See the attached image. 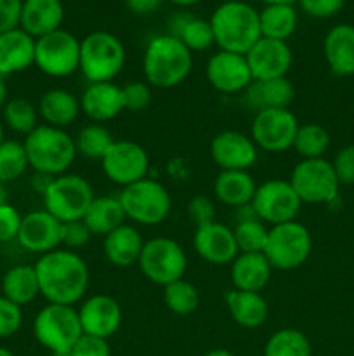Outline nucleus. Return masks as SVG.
Returning <instances> with one entry per match:
<instances>
[{
    "label": "nucleus",
    "mask_w": 354,
    "mask_h": 356,
    "mask_svg": "<svg viewBox=\"0 0 354 356\" xmlns=\"http://www.w3.org/2000/svg\"><path fill=\"white\" fill-rule=\"evenodd\" d=\"M40 296L52 305L75 306L89 289L90 273L85 259L75 250L59 249L44 254L35 263Z\"/></svg>",
    "instance_id": "f257e3e1"
},
{
    "label": "nucleus",
    "mask_w": 354,
    "mask_h": 356,
    "mask_svg": "<svg viewBox=\"0 0 354 356\" xmlns=\"http://www.w3.org/2000/svg\"><path fill=\"white\" fill-rule=\"evenodd\" d=\"M193 52L172 35H156L146 45L142 73L146 82L156 89H174L189 76Z\"/></svg>",
    "instance_id": "f03ea898"
},
{
    "label": "nucleus",
    "mask_w": 354,
    "mask_h": 356,
    "mask_svg": "<svg viewBox=\"0 0 354 356\" xmlns=\"http://www.w3.org/2000/svg\"><path fill=\"white\" fill-rule=\"evenodd\" d=\"M214 40L221 51L246 54L259 40V13L252 6L239 0L221 3L210 17Z\"/></svg>",
    "instance_id": "7ed1b4c3"
},
{
    "label": "nucleus",
    "mask_w": 354,
    "mask_h": 356,
    "mask_svg": "<svg viewBox=\"0 0 354 356\" xmlns=\"http://www.w3.org/2000/svg\"><path fill=\"white\" fill-rule=\"evenodd\" d=\"M23 145L31 169L37 174L51 177L68 172L78 155L73 136H69L65 129L45 124H40L30 132Z\"/></svg>",
    "instance_id": "20e7f679"
},
{
    "label": "nucleus",
    "mask_w": 354,
    "mask_h": 356,
    "mask_svg": "<svg viewBox=\"0 0 354 356\" xmlns=\"http://www.w3.org/2000/svg\"><path fill=\"white\" fill-rule=\"evenodd\" d=\"M125 47L110 31H92L80 40V70L89 83L113 82L125 66Z\"/></svg>",
    "instance_id": "39448f33"
},
{
    "label": "nucleus",
    "mask_w": 354,
    "mask_h": 356,
    "mask_svg": "<svg viewBox=\"0 0 354 356\" xmlns=\"http://www.w3.org/2000/svg\"><path fill=\"white\" fill-rule=\"evenodd\" d=\"M125 218L135 225L158 226L172 211V197L160 181L144 177L130 186L121 188L118 195Z\"/></svg>",
    "instance_id": "423d86ee"
},
{
    "label": "nucleus",
    "mask_w": 354,
    "mask_h": 356,
    "mask_svg": "<svg viewBox=\"0 0 354 356\" xmlns=\"http://www.w3.org/2000/svg\"><path fill=\"white\" fill-rule=\"evenodd\" d=\"M312 250V236L302 222L295 221L271 226L264 256L271 268L278 271H292L309 259Z\"/></svg>",
    "instance_id": "0eeeda50"
},
{
    "label": "nucleus",
    "mask_w": 354,
    "mask_h": 356,
    "mask_svg": "<svg viewBox=\"0 0 354 356\" xmlns=\"http://www.w3.org/2000/svg\"><path fill=\"white\" fill-rule=\"evenodd\" d=\"M137 266L151 284L165 287L184 278L187 271V254L177 240L155 236L144 242Z\"/></svg>",
    "instance_id": "6e6552de"
},
{
    "label": "nucleus",
    "mask_w": 354,
    "mask_h": 356,
    "mask_svg": "<svg viewBox=\"0 0 354 356\" xmlns=\"http://www.w3.org/2000/svg\"><path fill=\"white\" fill-rule=\"evenodd\" d=\"M33 336L51 353L71 351L76 341L83 336L78 309L75 306L49 302L35 316Z\"/></svg>",
    "instance_id": "1a4fd4ad"
},
{
    "label": "nucleus",
    "mask_w": 354,
    "mask_h": 356,
    "mask_svg": "<svg viewBox=\"0 0 354 356\" xmlns=\"http://www.w3.org/2000/svg\"><path fill=\"white\" fill-rule=\"evenodd\" d=\"M94 197L92 184L83 176L69 172L52 177L47 190L42 193L44 209L61 222L83 219Z\"/></svg>",
    "instance_id": "9d476101"
},
{
    "label": "nucleus",
    "mask_w": 354,
    "mask_h": 356,
    "mask_svg": "<svg viewBox=\"0 0 354 356\" xmlns=\"http://www.w3.org/2000/svg\"><path fill=\"white\" fill-rule=\"evenodd\" d=\"M288 183L302 204H332L339 197L340 183L332 162L326 159H309L295 163Z\"/></svg>",
    "instance_id": "9b49d317"
},
{
    "label": "nucleus",
    "mask_w": 354,
    "mask_h": 356,
    "mask_svg": "<svg viewBox=\"0 0 354 356\" xmlns=\"http://www.w3.org/2000/svg\"><path fill=\"white\" fill-rule=\"evenodd\" d=\"M35 66L52 79H66L80 70V40L66 30L35 42Z\"/></svg>",
    "instance_id": "f8f14e48"
},
{
    "label": "nucleus",
    "mask_w": 354,
    "mask_h": 356,
    "mask_svg": "<svg viewBox=\"0 0 354 356\" xmlns=\"http://www.w3.org/2000/svg\"><path fill=\"white\" fill-rule=\"evenodd\" d=\"M250 205L257 218L271 226L295 221L302 209L301 198L288 179H267L262 184H257Z\"/></svg>",
    "instance_id": "ddd939ff"
},
{
    "label": "nucleus",
    "mask_w": 354,
    "mask_h": 356,
    "mask_svg": "<svg viewBox=\"0 0 354 356\" xmlns=\"http://www.w3.org/2000/svg\"><path fill=\"white\" fill-rule=\"evenodd\" d=\"M298 125L290 108L257 111L250 127V138L262 152L283 153L294 146Z\"/></svg>",
    "instance_id": "4468645a"
},
{
    "label": "nucleus",
    "mask_w": 354,
    "mask_h": 356,
    "mask_svg": "<svg viewBox=\"0 0 354 356\" xmlns=\"http://www.w3.org/2000/svg\"><path fill=\"white\" fill-rule=\"evenodd\" d=\"M101 169L111 183L120 188L130 186L148 177L149 155L139 143L130 139H115L101 160Z\"/></svg>",
    "instance_id": "2eb2a0df"
},
{
    "label": "nucleus",
    "mask_w": 354,
    "mask_h": 356,
    "mask_svg": "<svg viewBox=\"0 0 354 356\" xmlns=\"http://www.w3.org/2000/svg\"><path fill=\"white\" fill-rule=\"evenodd\" d=\"M61 238L62 222L51 212L40 209V211H31L23 216L16 240L28 252L44 256L59 249Z\"/></svg>",
    "instance_id": "dca6fc26"
},
{
    "label": "nucleus",
    "mask_w": 354,
    "mask_h": 356,
    "mask_svg": "<svg viewBox=\"0 0 354 356\" xmlns=\"http://www.w3.org/2000/svg\"><path fill=\"white\" fill-rule=\"evenodd\" d=\"M205 73L208 83L221 94H242L253 82L245 54L221 49L210 56Z\"/></svg>",
    "instance_id": "f3484780"
},
{
    "label": "nucleus",
    "mask_w": 354,
    "mask_h": 356,
    "mask_svg": "<svg viewBox=\"0 0 354 356\" xmlns=\"http://www.w3.org/2000/svg\"><path fill=\"white\" fill-rule=\"evenodd\" d=\"M210 156L221 170H250L259 159V148L243 132L222 131L212 139Z\"/></svg>",
    "instance_id": "a211bd4d"
},
{
    "label": "nucleus",
    "mask_w": 354,
    "mask_h": 356,
    "mask_svg": "<svg viewBox=\"0 0 354 356\" xmlns=\"http://www.w3.org/2000/svg\"><path fill=\"white\" fill-rule=\"evenodd\" d=\"M83 334L101 339H110L118 332L124 320L120 302L108 294H94L82 301L78 308Z\"/></svg>",
    "instance_id": "6ab92c4d"
},
{
    "label": "nucleus",
    "mask_w": 354,
    "mask_h": 356,
    "mask_svg": "<svg viewBox=\"0 0 354 356\" xmlns=\"http://www.w3.org/2000/svg\"><path fill=\"white\" fill-rule=\"evenodd\" d=\"M253 80L283 79L294 63V54L288 42L260 37L245 54Z\"/></svg>",
    "instance_id": "aec40b11"
},
{
    "label": "nucleus",
    "mask_w": 354,
    "mask_h": 356,
    "mask_svg": "<svg viewBox=\"0 0 354 356\" xmlns=\"http://www.w3.org/2000/svg\"><path fill=\"white\" fill-rule=\"evenodd\" d=\"M194 252L208 264L228 266L239 254L233 228L219 221L196 226L193 236Z\"/></svg>",
    "instance_id": "412c9836"
},
{
    "label": "nucleus",
    "mask_w": 354,
    "mask_h": 356,
    "mask_svg": "<svg viewBox=\"0 0 354 356\" xmlns=\"http://www.w3.org/2000/svg\"><path fill=\"white\" fill-rule=\"evenodd\" d=\"M80 108L90 122L106 124L125 110L121 87L115 82L87 83L80 96Z\"/></svg>",
    "instance_id": "4be33fe9"
},
{
    "label": "nucleus",
    "mask_w": 354,
    "mask_h": 356,
    "mask_svg": "<svg viewBox=\"0 0 354 356\" xmlns=\"http://www.w3.org/2000/svg\"><path fill=\"white\" fill-rule=\"evenodd\" d=\"M242 99L250 110H280L290 108L295 99V87L288 76L273 80H253L242 92Z\"/></svg>",
    "instance_id": "5701e85b"
},
{
    "label": "nucleus",
    "mask_w": 354,
    "mask_h": 356,
    "mask_svg": "<svg viewBox=\"0 0 354 356\" xmlns=\"http://www.w3.org/2000/svg\"><path fill=\"white\" fill-rule=\"evenodd\" d=\"M65 7L61 0H24L21 9V30L37 40L61 30Z\"/></svg>",
    "instance_id": "b1692460"
},
{
    "label": "nucleus",
    "mask_w": 354,
    "mask_h": 356,
    "mask_svg": "<svg viewBox=\"0 0 354 356\" xmlns=\"http://www.w3.org/2000/svg\"><path fill=\"white\" fill-rule=\"evenodd\" d=\"M35 42L21 28L0 33V75H14L35 65Z\"/></svg>",
    "instance_id": "393cba45"
},
{
    "label": "nucleus",
    "mask_w": 354,
    "mask_h": 356,
    "mask_svg": "<svg viewBox=\"0 0 354 356\" xmlns=\"http://www.w3.org/2000/svg\"><path fill=\"white\" fill-rule=\"evenodd\" d=\"M37 110L45 125L58 129H66L68 125L75 124L76 118L82 113L80 97L71 90L61 89V87L45 90L38 101Z\"/></svg>",
    "instance_id": "a878e982"
},
{
    "label": "nucleus",
    "mask_w": 354,
    "mask_h": 356,
    "mask_svg": "<svg viewBox=\"0 0 354 356\" xmlns=\"http://www.w3.org/2000/svg\"><path fill=\"white\" fill-rule=\"evenodd\" d=\"M323 54L326 65L335 75H354V26L337 24L326 33L323 40Z\"/></svg>",
    "instance_id": "bb28decb"
},
{
    "label": "nucleus",
    "mask_w": 354,
    "mask_h": 356,
    "mask_svg": "<svg viewBox=\"0 0 354 356\" xmlns=\"http://www.w3.org/2000/svg\"><path fill=\"white\" fill-rule=\"evenodd\" d=\"M142 247L144 240L141 232L134 225L127 222L108 233L103 242L104 256L117 268H130L137 264Z\"/></svg>",
    "instance_id": "cd10ccee"
},
{
    "label": "nucleus",
    "mask_w": 354,
    "mask_h": 356,
    "mask_svg": "<svg viewBox=\"0 0 354 356\" xmlns=\"http://www.w3.org/2000/svg\"><path fill=\"white\" fill-rule=\"evenodd\" d=\"M226 308L233 322L243 329H259L269 315V306L260 292H246L231 289L224 294Z\"/></svg>",
    "instance_id": "c85d7f7f"
},
{
    "label": "nucleus",
    "mask_w": 354,
    "mask_h": 356,
    "mask_svg": "<svg viewBox=\"0 0 354 356\" xmlns=\"http://www.w3.org/2000/svg\"><path fill=\"white\" fill-rule=\"evenodd\" d=\"M233 287L238 291L260 292L271 280L273 268L262 252L238 254L231 264Z\"/></svg>",
    "instance_id": "c756f323"
},
{
    "label": "nucleus",
    "mask_w": 354,
    "mask_h": 356,
    "mask_svg": "<svg viewBox=\"0 0 354 356\" xmlns=\"http://www.w3.org/2000/svg\"><path fill=\"white\" fill-rule=\"evenodd\" d=\"M255 190V179L248 170H221L214 181V197L228 207L250 205Z\"/></svg>",
    "instance_id": "7c9ffc66"
},
{
    "label": "nucleus",
    "mask_w": 354,
    "mask_h": 356,
    "mask_svg": "<svg viewBox=\"0 0 354 356\" xmlns=\"http://www.w3.org/2000/svg\"><path fill=\"white\" fill-rule=\"evenodd\" d=\"M169 35L179 38L191 52H201L215 44L210 21L180 13L170 17Z\"/></svg>",
    "instance_id": "2f4dec72"
},
{
    "label": "nucleus",
    "mask_w": 354,
    "mask_h": 356,
    "mask_svg": "<svg viewBox=\"0 0 354 356\" xmlns=\"http://www.w3.org/2000/svg\"><path fill=\"white\" fill-rule=\"evenodd\" d=\"M125 212L121 207V202L118 195H103V197H94L92 204L87 209L83 216V222L89 226L92 235L106 236L118 226L125 222Z\"/></svg>",
    "instance_id": "473e14b6"
},
{
    "label": "nucleus",
    "mask_w": 354,
    "mask_h": 356,
    "mask_svg": "<svg viewBox=\"0 0 354 356\" xmlns=\"http://www.w3.org/2000/svg\"><path fill=\"white\" fill-rule=\"evenodd\" d=\"M2 296L17 306H26L40 296V285L35 266L17 264L9 268L2 278Z\"/></svg>",
    "instance_id": "72a5a7b5"
},
{
    "label": "nucleus",
    "mask_w": 354,
    "mask_h": 356,
    "mask_svg": "<svg viewBox=\"0 0 354 356\" xmlns=\"http://www.w3.org/2000/svg\"><path fill=\"white\" fill-rule=\"evenodd\" d=\"M260 35L264 38L287 42L297 28V10L292 3H273L259 13Z\"/></svg>",
    "instance_id": "f704fd0d"
},
{
    "label": "nucleus",
    "mask_w": 354,
    "mask_h": 356,
    "mask_svg": "<svg viewBox=\"0 0 354 356\" xmlns=\"http://www.w3.org/2000/svg\"><path fill=\"white\" fill-rule=\"evenodd\" d=\"M73 139H75L78 155L89 160H99V162L115 143L110 129L103 124H94V122L83 125Z\"/></svg>",
    "instance_id": "c9c22d12"
},
{
    "label": "nucleus",
    "mask_w": 354,
    "mask_h": 356,
    "mask_svg": "<svg viewBox=\"0 0 354 356\" xmlns=\"http://www.w3.org/2000/svg\"><path fill=\"white\" fill-rule=\"evenodd\" d=\"M292 148L302 160L323 159V155L330 148V132L321 124H314V122L301 124Z\"/></svg>",
    "instance_id": "e433bc0d"
},
{
    "label": "nucleus",
    "mask_w": 354,
    "mask_h": 356,
    "mask_svg": "<svg viewBox=\"0 0 354 356\" xmlns=\"http://www.w3.org/2000/svg\"><path fill=\"white\" fill-rule=\"evenodd\" d=\"M311 343L302 330L285 327L267 339L262 356H311Z\"/></svg>",
    "instance_id": "4c0bfd02"
},
{
    "label": "nucleus",
    "mask_w": 354,
    "mask_h": 356,
    "mask_svg": "<svg viewBox=\"0 0 354 356\" xmlns=\"http://www.w3.org/2000/svg\"><path fill=\"white\" fill-rule=\"evenodd\" d=\"M163 305L174 315L187 316L200 306V292L191 282L180 278L163 287Z\"/></svg>",
    "instance_id": "58836bf2"
},
{
    "label": "nucleus",
    "mask_w": 354,
    "mask_h": 356,
    "mask_svg": "<svg viewBox=\"0 0 354 356\" xmlns=\"http://www.w3.org/2000/svg\"><path fill=\"white\" fill-rule=\"evenodd\" d=\"M38 110L35 104H31L23 97H14L3 104V122L10 131L17 134L28 136L38 127Z\"/></svg>",
    "instance_id": "ea45409f"
},
{
    "label": "nucleus",
    "mask_w": 354,
    "mask_h": 356,
    "mask_svg": "<svg viewBox=\"0 0 354 356\" xmlns=\"http://www.w3.org/2000/svg\"><path fill=\"white\" fill-rule=\"evenodd\" d=\"M233 233H235L239 254L264 252L269 228L259 218H248L238 219L236 226L233 228Z\"/></svg>",
    "instance_id": "a19ab883"
},
{
    "label": "nucleus",
    "mask_w": 354,
    "mask_h": 356,
    "mask_svg": "<svg viewBox=\"0 0 354 356\" xmlns=\"http://www.w3.org/2000/svg\"><path fill=\"white\" fill-rule=\"evenodd\" d=\"M30 167L24 145L12 139H3L0 143V181L10 183L26 172Z\"/></svg>",
    "instance_id": "79ce46f5"
},
{
    "label": "nucleus",
    "mask_w": 354,
    "mask_h": 356,
    "mask_svg": "<svg viewBox=\"0 0 354 356\" xmlns=\"http://www.w3.org/2000/svg\"><path fill=\"white\" fill-rule=\"evenodd\" d=\"M124 108L127 111H142L151 104L153 90L146 80H132L121 87Z\"/></svg>",
    "instance_id": "37998d69"
},
{
    "label": "nucleus",
    "mask_w": 354,
    "mask_h": 356,
    "mask_svg": "<svg viewBox=\"0 0 354 356\" xmlns=\"http://www.w3.org/2000/svg\"><path fill=\"white\" fill-rule=\"evenodd\" d=\"M90 236H92V232H90L89 226L83 222V219L62 222V249L75 250L76 252V250L83 249V247L90 242Z\"/></svg>",
    "instance_id": "c03bdc74"
},
{
    "label": "nucleus",
    "mask_w": 354,
    "mask_h": 356,
    "mask_svg": "<svg viewBox=\"0 0 354 356\" xmlns=\"http://www.w3.org/2000/svg\"><path fill=\"white\" fill-rule=\"evenodd\" d=\"M23 325V312L21 306L0 296V339L10 337Z\"/></svg>",
    "instance_id": "a18cd8bd"
},
{
    "label": "nucleus",
    "mask_w": 354,
    "mask_h": 356,
    "mask_svg": "<svg viewBox=\"0 0 354 356\" xmlns=\"http://www.w3.org/2000/svg\"><path fill=\"white\" fill-rule=\"evenodd\" d=\"M187 218L196 226L207 225V222L215 221V204L207 195H196L187 202Z\"/></svg>",
    "instance_id": "49530a36"
},
{
    "label": "nucleus",
    "mask_w": 354,
    "mask_h": 356,
    "mask_svg": "<svg viewBox=\"0 0 354 356\" xmlns=\"http://www.w3.org/2000/svg\"><path fill=\"white\" fill-rule=\"evenodd\" d=\"M335 176L339 179L340 186L354 184V145H347L337 152L335 159L332 162Z\"/></svg>",
    "instance_id": "de8ad7c7"
},
{
    "label": "nucleus",
    "mask_w": 354,
    "mask_h": 356,
    "mask_svg": "<svg viewBox=\"0 0 354 356\" xmlns=\"http://www.w3.org/2000/svg\"><path fill=\"white\" fill-rule=\"evenodd\" d=\"M23 216L10 204L0 205V243H7L17 238Z\"/></svg>",
    "instance_id": "09e8293b"
},
{
    "label": "nucleus",
    "mask_w": 354,
    "mask_h": 356,
    "mask_svg": "<svg viewBox=\"0 0 354 356\" xmlns=\"http://www.w3.org/2000/svg\"><path fill=\"white\" fill-rule=\"evenodd\" d=\"M71 356H111V348L108 339L83 334L71 348Z\"/></svg>",
    "instance_id": "8fccbe9b"
},
{
    "label": "nucleus",
    "mask_w": 354,
    "mask_h": 356,
    "mask_svg": "<svg viewBox=\"0 0 354 356\" xmlns=\"http://www.w3.org/2000/svg\"><path fill=\"white\" fill-rule=\"evenodd\" d=\"M346 0H298L302 10L311 17H332L344 7Z\"/></svg>",
    "instance_id": "3c124183"
},
{
    "label": "nucleus",
    "mask_w": 354,
    "mask_h": 356,
    "mask_svg": "<svg viewBox=\"0 0 354 356\" xmlns=\"http://www.w3.org/2000/svg\"><path fill=\"white\" fill-rule=\"evenodd\" d=\"M21 9L23 0H0V33L19 28Z\"/></svg>",
    "instance_id": "603ef678"
},
{
    "label": "nucleus",
    "mask_w": 354,
    "mask_h": 356,
    "mask_svg": "<svg viewBox=\"0 0 354 356\" xmlns=\"http://www.w3.org/2000/svg\"><path fill=\"white\" fill-rule=\"evenodd\" d=\"M128 10H132L134 14H139V16H146V14L155 13L160 7L162 0H125Z\"/></svg>",
    "instance_id": "864d4df0"
},
{
    "label": "nucleus",
    "mask_w": 354,
    "mask_h": 356,
    "mask_svg": "<svg viewBox=\"0 0 354 356\" xmlns=\"http://www.w3.org/2000/svg\"><path fill=\"white\" fill-rule=\"evenodd\" d=\"M7 103V83L3 80V76L0 75V108H3V104Z\"/></svg>",
    "instance_id": "5fc2aeb1"
},
{
    "label": "nucleus",
    "mask_w": 354,
    "mask_h": 356,
    "mask_svg": "<svg viewBox=\"0 0 354 356\" xmlns=\"http://www.w3.org/2000/svg\"><path fill=\"white\" fill-rule=\"evenodd\" d=\"M203 356H235L231 353V351L228 350H222V348H217V350H212L208 351V353H205Z\"/></svg>",
    "instance_id": "6e6d98bb"
},
{
    "label": "nucleus",
    "mask_w": 354,
    "mask_h": 356,
    "mask_svg": "<svg viewBox=\"0 0 354 356\" xmlns=\"http://www.w3.org/2000/svg\"><path fill=\"white\" fill-rule=\"evenodd\" d=\"M7 198H9V195H7L6 183H2V181H0V205L9 204V202H7Z\"/></svg>",
    "instance_id": "4d7b16f0"
},
{
    "label": "nucleus",
    "mask_w": 354,
    "mask_h": 356,
    "mask_svg": "<svg viewBox=\"0 0 354 356\" xmlns=\"http://www.w3.org/2000/svg\"><path fill=\"white\" fill-rule=\"evenodd\" d=\"M260 2H264L266 6H273V3H292V6H294L298 0H260Z\"/></svg>",
    "instance_id": "13d9d810"
},
{
    "label": "nucleus",
    "mask_w": 354,
    "mask_h": 356,
    "mask_svg": "<svg viewBox=\"0 0 354 356\" xmlns=\"http://www.w3.org/2000/svg\"><path fill=\"white\" fill-rule=\"evenodd\" d=\"M169 2L177 3V6H194V3L201 2V0H169Z\"/></svg>",
    "instance_id": "bf43d9fd"
},
{
    "label": "nucleus",
    "mask_w": 354,
    "mask_h": 356,
    "mask_svg": "<svg viewBox=\"0 0 354 356\" xmlns=\"http://www.w3.org/2000/svg\"><path fill=\"white\" fill-rule=\"evenodd\" d=\"M0 356H14V355L10 353V351L7 350V348H2V346H0Z\"/></svg>",
    "instance_id": "052dcab7"
},
{
    "label": "nucleus",
    "mask_w": 354,
    "mask_h": 356,
    "mask_svg": "<svg viewBox=\"0 0 354 356\" xmlns=\"http://www.w3.org/2000/svg\"><path fill=\"white\" fill-rule=\"evenodd\" d=\"M52 356H71V351H62V353H52Z\"/></svg>",
    "instance_id": "680f3d73"
},
{
    "label": "nucleus",
    "mask_w": 354,
    "mask_h": 356,
    "mask_svg": "<svg viewBox=\"0 0 354 356\" xmlns=\"http://www.w3.org/2000/svg\"><path fill=\"white\" fill-rule=\"evenodd\" d=\"M3 141V125H2V122H0V143Z\"/></svg>",
    "instance_id": "e2e57ef3"
},
{
    "label": "nucleus",
    "mask_w": 354,
    "mask_h": 356,
    "mask_svg": "<svg viewBox=\"0 0 354 356\" xmlns=\"http://www.w3.org/2000/svg\"><path fill=\"white\" fill-rule=\"evenodd\" d=\"M23 2H24V0H23Z\"/></svg>",
    "instance_id": "0e129e2a"
}]
</instances>
